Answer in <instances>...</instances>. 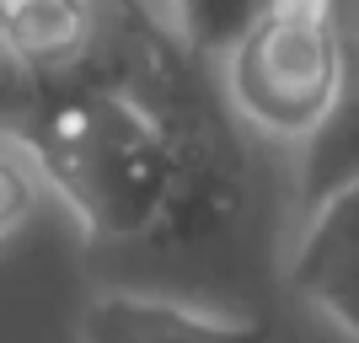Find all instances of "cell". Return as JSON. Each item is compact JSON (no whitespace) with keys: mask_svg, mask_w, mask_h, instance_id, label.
<instances>
[{"mask_svg":"<svg viewBox=\"0 0 359 343\" xmlns=\"http://www.w3.org/2000/svg\"><path fill=\"white\" fill-rule=\"evenodd\" d=\"M27 140L48 182L107 236H140L172 199L177 166L166 156V140L129 97L107 86L48 91Z\"/></svg>","mask_w":359,"mask_h":343,"instance_id":"1","label":"cell"},{"mask_svg":"<svg viewBox=\"0 0 359 343\" xmlns=\"http://www.w3.org/2000/svg\"><path fill=\"white\" fill-rule=\"evenodd\" d=\"M344 65L348 48L332 0H269V11L225 48V86L252 129L300 145L338 102Z\"/></svg>","mask_w":359,"mask_h":343,"instance_id":"2","label":"cell"},{"mask_svg":"<svg viewBox=\"0 0 359 343\" xmlns=\"http://www.w3.org/2000/svg\"><path fill=\"white\" fill-rule=\"evenodd\" d=\"M81 343H269V322L220 316L182 300L102 290L81 311Z\"/></svg>","mask_w":359,"mask_h":343,"instance_id":"3","label":"cell"},{"mask_svg":"<svg viewBox=\"0 0 359 343\" xmlns=\"http://www.w3.org/2000/svg\"><path fill=\"white\" fill-rule=\"evenodd\" d=\"M348 177H359V54H348L338 102L327 107V119L300 140L295 161V204L300 215L316 209L332 188H344Z\"/></svg>","mask_w":359,"mask_h":343,"instance_id":"4","label":"cell"},{"mask_svg":"<svg viewBox=\"0 0 359 343\" xmlns=\"http://www.w3.org/2000/svg\"><path fill=\"white\" fill-rule=\"evenodd\" d=\"M0 32L43 70H54L86 48L91 6L86 0H0Z\"/></svg>","mask_w":359,"mask_h":343,"instance_id":"5","label":"cell"},{"mask_svg":"<svg viewBox=\"0 0 359 343\" xmlns=\"http://www.w3.org/2000/svg\"><path fill=\"white\" fill-rule=\"evenodd\" d=\"M140 11L188 54H220L269 11V0H140Z\"/></svg>","mask_w":359,"mask_h":343,"instance_id":"6","label":"cell"},{"mask_svg":"<svg viewBox=\"0 0 359 343\" xmlns=\"http://www.w3.org/2000/svg\"><path fill=\"white\" fill-rule=\"evenodd\" d=\"M338 253H359V177H348L316 209H306V225H300L295 253H290V284H300Z\"/></svg>","mask_w":359,"mask_h":343,"instance_id":"7","label":"cell"},{"mask_svg":"<svg viewBox=\"0 0 359 343\" xmlns=\"http://www.w3.org/2000/svg\"><path fill=\"white\" fill-rule=\"evenodd\" d=\"M48 102V70L0 32V129L27 135Z\"/></svg>","mask_w":359,"mask_h":343,"instance_id":"8","label":"cell"},{"mask_svg":"<svg viewBox=\"0 0 359 343\" xmlns=\"http://www.w3.org/2000/svg\"><path fill=\"white\" fill-rule=\"evenodd\" d=\"M295 290L311 300L338 332H348V338L359 343V253H338L332 263H322L316 274H306Z\"/></svg>","mask_w":359,"mask_h":343,"instance_id":"9","label":"cell"},{"mask_svg":"<svg viewBox=\"0 0 359 343\" xmlns=\"http://www.w3.org/2000/svg\"><path fill=\"white\" fill-rule=\"evenodd\" d=\"M22 209H27V182L16 177L11 166H0V231H6Z\"/></svg>","mask_w":359,"mask_h":343,"instance_id":"10","label":"cell"}]
</instances>
